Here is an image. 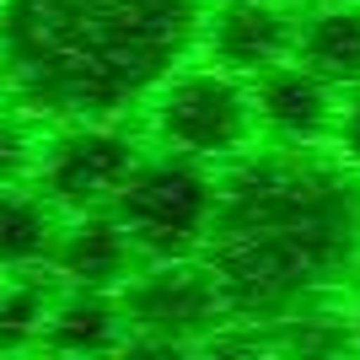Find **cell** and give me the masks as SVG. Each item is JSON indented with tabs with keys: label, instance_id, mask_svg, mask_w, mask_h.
<instances>
[{
	"label": "cell",
	"instance_id": "obj_7",
	"mask_svg": "<svg viewBox=\"0 0 360 360\" xmlns=\"http://www.w3.org/2000/svg\"><path fill=\"white\" fill-rule=\"evenodd\" d=\"M248 97H253V124L264 146H333L339 86L323 81L312 65H301L296 54L248 75Z\"/></svg>",
	"mask_w": 360,
	"mask_h": 360
},
{
	"label": "cell",
	"instance_id": "obj_2",
	"mask_svg": "<svg viewBox=\"0 0 360 360\" xmlns=\"http://www.w3.org/2000/svg\"><path fill=\"white\" fill-rule=\"evenodd\" d=\"M205 0H0V103L44 124L129 119L199 54Z\"/></svg>",
	"mask_w": 360,
	"mask_h": 360
},
{
	"label": "cell",
	"instance_id": "obj_17",
	"mask_svg": "<svg viewBox=\"0 0 360 360\" xmlns=\"http://www.w3.org/2000/svg\"><path fill=\"white\" fill-rule=\"evenodd\" d=\"M290 6H296V11H312V6H323V0H290Z\"/></svg>",
	"mask_w": 360,
	"mask_h": 360
},
{
	"label": "cell",
	"instance_id": "obj_8",
	"mask_svg": "<svg viewBox=\"0 0 360 360\" xmlns=\"http://www.w3.org/2000/svg\"><path fill=\"white\" fill-rule=\"evenodd\" d=\"M296 27L301 11L290 0H221V6H205L199 60L248 81V75L296 54Z\"/></svg>",
	"mask_w": 360,
	"mask_h": 360
},
{
	"label": "cell",
	"instance_id": "obj_14",
	"mask_svg": "<svg viewBox=\"0 0 360 360\" xmlns=\"http://www.w3.org/2000/svg\"><path fill=\"white\" fill-rule=\"evenodd\" d=\"M44 119H32L27 108L0 103V188L11 183H32V167H38V150H44Z\"/></svg>",
	"mask_w": 360,
	"mask_h": 360
},
{
	"label": "cell",
	"instance_id": "obj_4",
	"mask_svg": "<svg viewBox=\"0 0 360 360\" xmlns=\"http://www.w3.org/2000/svg\"><path fill=\"white\" fill-rule=\"evenodd\" d=\"M140 108H146L150 146L199 156L210 167L237 162L248 146H258L248 81L221 70V65H210V60H199V54L183 60Z\"/></svg>",
	"mask_w": 360,
	"mask_h": 360
},
{
	"label": "cell",
	"instance_id": "obj_10",
	"mask_svg": "<svg viewBox=\"0 0 360 360\" xmlns=\"http://www.w3.org/2000/svg\"><path fill=\"white\" fill-rule=\"evenodd\" d=\"M129 345V317H124L119 290H81L60 285L44 317V349L60 355H103V349Z\"/></svg>",
	"mask_w": 360,
	"mask_h": 360
},
{
	"label": "cell",
	"instance_id": "obj_9",
	"mask_svg": "<svg viewBox=\"0 0 360 360\" xmlns=\"http://www.w3.org/2000/svg\"><path fill=\"white\" fill-rule=\"evenodd\" d=\"M146 258L129 242V231L119 226L113 210H81L60 221L54 253H49V274L60 285H81V290H124L129 274Z\"/></svg>",
	"mask_w": 360,
	"mask_h": 360
},
{
	"label": "cell",
	"instance_id": "obj_15",
	"mask_svg": "<svg viewBox=\"0 0 360 360\" xmlns=\"http://www.w3.org/2000/svg\"><path fill=\"white\" fill-rule=\"evenodd\" d=\"M333 156H345L360 172V81L339 91V124H333Z\"/></svg>",
	"mask_w": 360,
	"mask_h": 360
},
{
	"label": "cell",
	"instance_id": "obj_1",
	"mask_svg": "<svg viewBox=\"0 0 360 360\" xmlns=\"http://www.w3.org/2000/svg\"><path fill=\"white\" fill-rule=\"evenodd\" d=\"M199 258L226 312L285 323L345 290L360 258V172L333 146H248L221 167L215 221Z\"/></svg>",
	"mask_w": 360,
	"mask_h": 360
},
{
	"label": "cell",
	"instance_id": "obj_13",
	"mask_svg": "<svg viewBox=\"0 0 360 360\" xmlns=\"http://www.w3.org/2000/svg\"><path fill=\"white\" fill-rule=\"evenodd\" d=\"M54 290H60V280L49 269L0 274V355L44 345V317H49Z\"/></svg>",
	"mask_w": 360,
	"mask_h": 360
},
{
	"label": "cell",
	"instance_id": "obj_6",
	"mask_svg": "<svg viewBox=\"0 0 360 360\" xmlns=\"http://www.w3.org/2000/svg\"><path fill=\"white\" fill-rule=\"evenodd\" d=\"M129 317V345H205L226 317V296L215 269L199 253L188 258H146L119 290Z\"/></svg>",
	"mask_w": 360,
	"mask_h": 360
},
{
	"label": "cell",
	"instance_id": "obj_5",
	"mask_svg": "<svg viewBox=\"0 0 360 360\" xmlns=\"http://www.w3.org/2000/svg\"><path fill=\"white\" fill-rule=\"evenodd\" d=\"M140 135L124 119H70L49 124L44 150L32 167V183L44 188V199L60 215L81 210H108L113 194L124 188V178L140 162Z\"/></svg>",
	"mask_w": 360,
	"mask_h": 360
},
{
	"label": "cell",
	"instance_id": "obj_18",
	"mask_svg": "<svg viewBox=\"0 0 360 360\" xmlns=\"http://www.w3.org/2000/svg\"><path fill=\"white\" fill-rule=\"evenodd\" d=\"M205 6H221V0H205Z\"/></svg>",
	"mask_w": 360,
	"mask_h": 360
},
{
	"label": "cell",
	"instance_id": "obj_3",
	"mask_svg": "<svg viewBox=\"0 0 360 360\" xmlns=\"http://www.w3.org/2000/svg\"><path fill=\"white\" fill-rule=\"evenodd\" d=\"M221 167L183 156V150H140L135 172L124 178L108 210L119 215L140 258H188L205 248V231L215 221Z\"/></svg>",
	"mask_w": 360,
	"mask_h": 360
},
{
	"label": "cell",
	"instance_id": "obj_16",
	"mask_svg": "<svg viewBox=\"0 0 360 360\" xmlns=\"http://www.w3.org/2000/svg\"><path fill=\"white\" fill-rule=\"evenodd\" d=\"M339 301H345V317H349V339L360 345V258H355V269H349L345 290H339Z\"/></svg>",
	"mask_w": 360,
	"mask_h": 360
},
{
	"label": "cell",
	"instance_id": "obj_11",
	"mask_svg": "<svg viewBox=\"0 0 360 360\" xmlns=\"http://www.w3.org/2000/svg\"><path fill=\"white\" fill-rule=\"evenodd\" d=\"M296 60L345 91L360 81V0H323L301 11Z\"/></svg>",
	"mask_w": 360,
	"mask_h": 360
},
{
	"label": "cell",
	"instance_id": "obj_12",
	"mask_svg": "<svg viewBox=\"0 0 360 360\" xmlns=\"http://www.w3.org/2000/svg\"><path fill=\"white\" fill-rule=\"evenodd\" d=\"M60 221L65 215L44 199L38 183H11V188H0V274L49 269Z\"/></svg>",
	"mask_w": 360,
	"mask_h": 360
}]
</instances>
